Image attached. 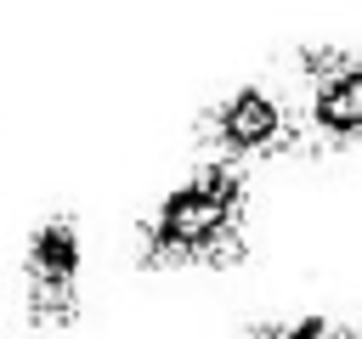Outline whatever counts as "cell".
Here are the masks:
<instances>
[{"instance_id":"obj_1","label":"cell","mask_w":362,"mask_h":339,"mask_svg":"<svg viewBox=\"0 0 362 339\" xmlns=\"http://www.w3.org/2000/svg\"><path fill=\"white\" fill-rule=\"evenodd\" d=\"M136 254L147 271H232L249 254V170L198 158L141 215Z\"/></svg>"},{"instance_id":"obj_2","label":"cell","mask_w":362,"mask_h":339,"mask_svg":"<svg viewBox=\"0 0 362 339\" xmlns=\"http://www.w3.org/2000/svg\"><path fill=\"white\" fill-rule=\"evenodd\" d=\"M198 147H204V158H226V164H243V170L300 158L305 124H300L294 90L277 85V79H243V85L221 90L198 113Z\"/></svg>"},{"instance_id":"obj_3","label":"cell","mask_w":362,"mask_h":339,"mask_svg":"<svg viewBox=\"0 0 362 339\" xmlns=\"http://www.w3.org/2000/svg\"><path fill=\"white\" fill-rule=\"evenodd\" d=\"M288 90L300 102L305 153H362V40L294 45Z\"/></svg>"},{"instance_id":"obj_4","label":"cell","mask_w":362,"mask_h":339,"mask_svg":"<svg viewBox=\"0 0 362 339\" xmlns=\"http://www.w3.org/2000/svg\"><path fill=\"white\" fill-rule=\"evenodd\" d=\"M23 316L34 328H74L85 316V226L57 209L23 243Z\"/></svg>"},{"instance_id":"obj_5","label":"cell","mask_w":362,"mask_h":339,"mask_svg":"<svg viewBox=\"0 0 362 339\" xmlns=\"http://www.w3.org/2000/svg\"><path fill=\"white\" fill-rule=\"evenodd\" d=\"M243 339H339V316H322V311H300V316H266V322H255Z\"/></svg>"},{"instance_id":"obj_6","label":"cell","mask_w":362,"mask_h":339,"mask_svg":"<svg viewBox=\"0 0 362 339\" xmlns=\"http://www.w3.org/2000/svg\"><path fill=\"white\" fill-rule=\"evenodd\" d=\"M339 339H362V316H339Z\"/></svg>"}]
</instances>
